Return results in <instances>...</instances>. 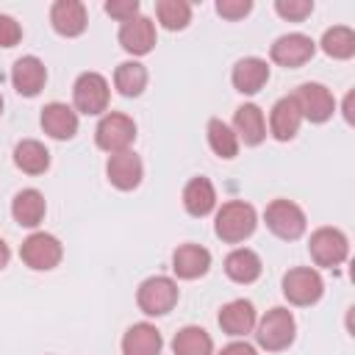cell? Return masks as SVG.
<instances>
[{
    "label": "cell",
    "mask_w": 355,
    "mask_h": 355,
    "mask_svg": "<svg viewBox=\"0 0 355 355\" xmlns=\"http://www.w3.org/2000/svg\"><path fill=\"white\" fill-rule=\"evenodd\" d=\"M255 230V208L250 202H241V200H233V202H225L222 211L216 214V236L222 241H244L250 233Z\"/></svg>",
    "instance_id": "6da1fadb"
},
{
    "label": "cell",
    "mask_w": 355,
    "mask_h": 355,
    "mask_svg": "<svg viewBox=\"0 0 355 355\" xmlns=\"http://www.w3.org/2000/svg\"><path fill=\"white\" fill-rule=\"evenodd\" d=\"M94 139H97V147L116 155V153H125L133 139H136V125L130 116L125 114H108L100 119L97 130H94Z\"/></svg>",
    "instance_id": "7a4b0ae2"
},
{
    "label": "cell",
    "mask_w": 355,
    "mask_h": 355,
    "mask_svg": "<svg viewBox=\"0 0 355 355\" xmlns=\"http://www.w3.org/2000/svg\"><path fill=\"white\" fill-rule=\"evenodd\" d=\"M136 302L139 308L147 313V316H161V313H169L178 302V286L169 280V277H147L141 286H139V294H136Z\"/></svg>",
    "instance_id": "3957f363"
},
{
    "label": "cell",
    "mask_w": 355,
    "mask_h": 355,
    "mask_svg": "<svg viewBox=\"0 0 355 355\" xmlns=\"http://www.w3.org/2000/svg\"><path fill=\"white\" fill-rule=\"evenodd\" d=\"M258 344L269 352L286 349L294 341V316L286 308H272L258 324Z\"/></svg>",
    "instance_id": "277c9868"
},
{
    "label": "cell",
    "mask_w": 355,
    "mask_h": 355,
    "mask_svg": "<svg viewBox=\"0 0 355 355\" xmlns=\"http://www.w3.org/2000/svg\"><path fill=\"white\" fill-rule=\"evenodd\" d=\"M75 108L83 114H100L108 105V80L97 72H83L72 89Z\"/></svg>",
    "instance_id": "5b68a950"
},
{
    "label": "cell",
    "mask_w": 355,
    "mask_h": 355,
    "mask_svg": "<svg viewBox=\"0 0 355 355\" xmlns=\"http://www.w3.org/2000/svg\"><path fill=\"white\" fill-rule=\"evenodd\" d=\"M322 277L316 269H308V266H300V269H291L286 272L283 277V294L288 297V302L294 305H311L322 297Z\"/></svg>",
    "instance_id": "8992f818"
},
{
    "label": "cell",
    "mask_w": 355,
    "mask_h": 355,
    "mask_svg": "<svg viewBox=\"0 0 355 355\" xmlns=\"http://www.w3.org/2000/svg\"><path fill=\"white\" fill-rule=\"evenodd\" d=\"M349 252L347 236L336 227H319L311 236V258L319 266H338Z\"/></svg>",
    "instance_id": "52a82bcc"
},
{
    "label": "cell",
    "mask_w": 355,
    "mask_h": 355,
    "mask_svg": "<svg viewBox=\"0 0 355 355\" xmlns=\"http://www.w3.org/2000/svg\"><path fill=\"white\" fill-rule=\"evenodd\" d=\"M266 225L280 239H297L305 230V214L300 211V205L288 200H275L266 208Z\"/></svg>",
    "instance_id": "ba28073f"
},
{
    "label": "cell",
    "mask_w": 355,
    "mask_h": 355,
    "mask_svg": "<svg viewBox=\"0 0 355 355\" xmlns=\"http://www.w3.org/2000/svg\"><path fill=\"white\" fill-rule=\"evenodd\" d=\"M19 255L31 269H53L61 261V244L50 233H33L22 241Z\"/></svg>",
    "instance_id": "9c48e42d"
},
{
    "label": "cell",
    "mask_w": 355,
    "mask_h": 355,
    "mask_svg": "<svg viewBox=\"0 0 355 355\" xmlns=\"http://www.w3.org/2000/svg\"><path fill=\"white\" fill-rule=\"evenodd\" d=\"M294 100H297L300 114H302L305 119H311V122H324V119L333 114V108H336L333 94H330L322 83H302V86L297 89Z\"/></svg>",
    "instance_id": "30bf717a"
},
{
    "label": "cell",
    "mask_w": 355,
    "mask_h": 355,
    "mask_svg": "<svg viewBox=\"0 0 355 355\" xmlns=\"http://www.w3.org/2000/svg\"><path fill=\"white\" fill-rule=\"evenodd\" d=\"M119 44L133 53V55H144L153 50L155 44V25L150 17H133L128 22H122L119 28Z\"/></svg>",
    "instance_id": "8fae6325"
},
{
    "label": "cell",
    "mask_w": 355,
    "mask_h": 355,
    "mask_svg": "<svg viewBox=\"0 0 355 355\" xmlns=\"http://www.w3.org/2000/svg\"><path fill=\"white\" fill-rule=\"evenodd\" d=\"M313 55V42L305 33H286L272 44V61L280 67H300Z\"/></svg>",
    "instance_id": "7c38bea8"
},
{
    "label": "cell",
    "mask_w": 355,
    "mask_h": 355,
    "mask_svg": "<svg viewBox=\"0 0 355 355\" xmlns=\"http://www.w3.org/2000/svg\"><path fill=\"white\" fill-rule=\"evenodd\" d=\"M11 80H14V89H17L19 94L33 97V94H39L42 86H44L47 69H44V64H42L36 55H25V58H19V61L14 64Z\"/></svg>",
    "instance_id": "4fadbf2b"
},
{
    "label": "cell",
    "mask_w": 355,
    "mask_h": 355,
    "mask_svg": "<svg viewBox=\"0 0 355 355\" xmlns=\"http://www.w3.org/2000/svg\"><path fill=\"white\" fill-rule=\"evenodd\" d=\"M208 266H211V252L200 244H183L172 255V269L183 280H194V277L205 275Z\"/></svg>",
    "instance_id": "5bb4252c"
},
{
    "label": "cell",
    "mask_w": 355,
    "mask_h": 355,
    "mask_svg": "<svg viewBox=\"0 0 355 355\" xmlns=\"http://www.w3.org/2000/svg\"><path fill=\"white\" fill-rule=\"evenodd\" d=\"M50 22L61 36H80L86 28V8L78 0H58L50 8Z\"/></svg>",
    "instance_id": "9a60e30c"
},
{
    "label": "cell",
    "mask_w": 355,
    "mask_h": 355,
    "mask_svg": "<svg viewBox=\"0 0 355 355\" xmlns=\"http://www.w3.org/2000/svg\"><path fill=\"white\" fill-rule=\"evenodd\" d=\"M105 172H108V180H111L116 189L130 191V189H136L139 180H141V161H139V155H133V153L125 150V153H116V155L108 158Z\"/></svg>",
    "instance_id": "2e32d148"
},
{
    "label": "cell",
    "mask_w": 355,
    "mask_h": 355,
    "mask_svg": "<svg viewBox=\"0 0 355 355\" xmlns=\"http://www.w3.org/2000/svg\"><path fill=\"white\" fill-rule=\"evenodd\" d=\"M161 347H164L161 333L147 322L133 324L122 338V352L125 355H161Z\"/></svg>",
    "instance_id": "e0dca14e"
},
{
    "label": "cell",
    "mask_w": 355,
    "mask_h": 355,
    "mask_svg": "<svg viewBox=\"0 0 355 355\" xmlns=\"http://www.w3.org/2000/svg\"><path fill=\"white\" fill-rule=\"evenodd\" d=\"M300 122H302V114H300L294 97H283L275 103L272 116H269V128H272L275 139H280V141L294 139V133L300 130Z\"/></svg>",
    "instance_id": "ac0fdd59"
},
{
    "label": "cell",
    "mask_w": 355,
    "mask_h": 355,
    "mask_svg": "<svg viewBox=\"0 0 355 355\" xmlns=\"http://www.w3.org/2000/svg\"><path fill=\"white\" fill-rule=\"evenodd\" d=\"M42 128L53 139H72L78 130V114L64 103H50L42 111Z\"/></svg>",
    "instance_id": "d6986e66"
},
{
    "label": "cell",
    "mask_w": 355,
    "mask_h": 355,
    "mask_svg": "<svg viewBox=\"0 0 355 355\" xmlns=\"http://www.w3.org/2000/svg\"><path fill=\"white\" fill-rule=\"evenodd\" d=\"M269 80V67L261 58H241L233 67V86L241 94H255Z\"/></svg>",
    "instance_id": "ffe728a7"
},
{
    "label": "cell",
    "mask_w": 355,
    "mask_h": 355,
    "mask_svg": "<svg viewBox=\"0 0 355 355\" xmlns=\"http://www.w3.org/2000/svg\"><path fill=\"white\" fill-rule=\"evenodd\" d=\"M219 324L230 336H244L255 324V308L247 300H233L219 311Z\"/></svg>",
    "instance_id": "44dd1931"
},
{
    "label": "cell",
    "mask_w": 355,
    "mask_h": 355,
    "mask_svg": "<svg viewBox=\"0 0 355 355\" xmlns=\"http://www.w3.org/2000/svg\"><path fill=\"white\" fill-rule=\"evenodd\" d=\"M214 202H216V191H214V186H211L208 178H194V180L186 183V189H183V205H186V211L191 216L211 214Z\"/></svg>",
    "instance_id": "7402d4cb"
},
{
    "label": "cell",
    "mask_w": 355,
    "mask_h": 355,
    "mask_svg": "<svg viewBox=\"0 0 355 355\" xmlns=\"http://www.w3.org/2000/svg\"><path fill=\"white\" fill-rule=\"evenodd\" d=\"M11 214H14V219L19 225L36 227L42 222V216H44V197L36 189H22L11 202Z\"/></svg>",
    "instance_id": "603a6c76"
},
{
    "label": "cell",
    "mask_w": 355,
    "mask_h": 355,
    "mask_svg": "<svg viewBox=\"0 0 355 355\" xmlns=\"http://www.w3.org/2000/svg\"><path fill=\"white\" fill-rule=\"evenodd\" d=\"M14 161H17V166H19L22 172H28V175H42V172L50 166V153H47V147H44L42 141L25 139V141L17 144Z\"/></svg>",
    "instance_id": "cb8c5ba5"
},
{
    "label": "cell",
    "mask_w": 355,
    "mask_h": 355,
    "mask_svg": "<svg viewBox=\"0 0 355 355\" xmlns=\"http://www.w3.org/2000/svg\"><path fill=\"white\" fill-rule=\"evenodd\" d=\"M225 272L236 283H252L261 275V258L252 250H233L225 258Z\"/></svg>",
    "instance_id": "d4e9b609"
},
{
    "label": "cell",
    "mask_w": 355,
    "mask_h": 355,
    "mask_svg": "<svg viewBox=\"0 0 355 355\" xmlns=\"http://www.w3.org/2000/svg\"><path fill=\"white\" fill-rule=\"evenodd\" d=\"M172 349H175V355H211L214 341L202 327L189 324V327L178 330V336L172 341Z\"/></svg>",
    "instance_id": "484cf974"
},
{
    "label": "cell",
    "mask_w": 355,
    "mask_h": 355,
    "mask_svg": "<svg viewBox=\"0 0 355 355\" xmlns=\"http://www.w3.org/2000/svg\"><path fill=\"white\" fill-rule=\"evenodd\" d=\"M236 133L244 139V144H258L266 136V125H263V114L258 105H241L236 111Z\"/></svg>",
    "instance_id": "4316f807"
},
{
    "label": "cell",
    "mask_w": 355,
    "mask_h": 355,
    "mask_svg": "<svg viewBox=\"0 0 355 355\" xmlns=\"http://www.w3.org/2000/svg\"><path fill=\"white\" fill-rule=\"evenodd\" d=\"M114 83L125 97H136L141 94V89L147 86V69L139 61H125L116 67L114 72Z\"/></svg>",
    "instance_id": "83f0119b"
},
{
    "label": "cell",
    "mask_w": 355,
    "mask_h": 355,
    "mask_svg": "<svg viewBox=\"0 0 355 355\" xmlns=\"http://www.w3.org/2000/svg\"><path fill=\"white\" fill-rule=\"evenodd\" d=\"M322 50L333 58H349L355 53V33L344 25H336L330 31H324L322 36Z\"/></svg>",
    "instance_id": "f1b7e54d"
},
{
    "label": "cell",
    "mask_w": 355,
    "mask_h": 355,
    "mask_svg": "<svg viewBox=\"0 0 355 355\" xmlns=\"http://www.w3.org/2000/svg\"><path fill=\"white\" fill-rule=\"evenodd\" d=\"M208 144L219 158H233L239 153V139L222 119H211L208 122Z\"/></svg>",
    "instance_id": "f546056e"
},
{
    "label": "cell",
    "mask_w": 355,
    "mask_h": 355,
    "mask_svg": "<svg viewBox=\"0 0 355 355\" xmlns=\"http://www.w3.org/2000/svg\"><path fill=\"white\" fill-rule=\"evenodd\" d=\"M155 11H158V22L169 31H180L191 19V6L183 0H161Z\"/></svg>",
    "instance_id": "4dcf8cb0"
},
{
    "label": "cell",
    "mask_w": 355,
    "mask_h": 355,
    "mask_svg": "<svg viewBox=\"0 0 355 355\" xmlns=\"http://www.w3.org/2000/svg\"><path fill=\"white\" fill-rule=\"evenodd\" d=\"M275 11L283 19H305L313 11V3L311 0H277L275 3Z\"/></svg>",
    "instance_id": "1f68e13d"
},
{
    "label": "cell",
    "mask_w": 355,
    "mask_h": 355,
    "mask_svg": "<svg viewBox=\"0 0 355 355\" xmlns=\"http://www.w3.org/2000/svg\"><path fill=\"white\" fill-rule=\"evenodd\" d=\"M105 11L111 17H116L119 22H128V19L139 17V3L136 0H108L105 3Z\"/></svg>",
    "instance_id": "d6a6232c"
},
{
    "label": "cell",
    "mask_w": 355,
    "mask_h": 355,
    "mask_svg": "<svg viewBox=\"0 0 355 355\" xmlns=\"http://www.w3.org/2000/svg\"><path fill=\"white\" fill-rule=\"evenodd\" d=\"M19 36H22L19 22H17L14 17L0 14V47H14V44L19 42Z\"/></svg>",
    "instance_id": "836d02e7"
},
{
    "label": "cell",
    "mask_w": 355,
    "mask_h": 355,
    "mask_svg": "<svg viewBox=\"0 0 355 355\" xmlns=\"http://www.w3.org/2000/svg\"><path fill=\"white\" fill-rule=\"evenodd\" d=\"M250 8H252L250 0H219V3H216V11H219L222 17H227V19H241Z\"/></svg>",
    "instance_id": "e575fe53"
},
{
    "label": "cell",
    "mask_w": 355,
    "mask_h": 355,
    "mask_svg": "<svg viewBox=\"0 0 355 355\" xmlns=\"http://www.w3.org/2000/svg\"><path fill=\"white\" fill-rule=\"evenodd\" d=\"M219 355H255V349H252L247 341H233V344H227Z\"/></svg>",
    "instance_id": "d590c367"
},
{
    "label": "cell",
    "mask_w": 355,
    "mask_h": 355,
    "mask_svg": "<svg viewBox=\"0 0 355 355\" xmlns=\"http://www.w3.org/2000/svg\"><path fill=\"white\" fill-rule=\"evenodd\" d=\"M8 255H11V252H8V244H6L3 239H0V269H3L6 263H8Z\"/></svg>",
    "instance_id": "8d00e7d4"
},
{
    "label": "cell",
    "mask_w": 355,
    "mask_h": 355,
    "mask_svg": "<svg viewBox=\"0 0 355 355\" xmlns=\"http://www.w3.org/2000/svg\"><path fill=\"white\" fill-rule=\"evenodd\" d=\"M0 111H3V97H0Z\"/></svg>",
    "instance_id": "74e56055"
}]
</instances>
